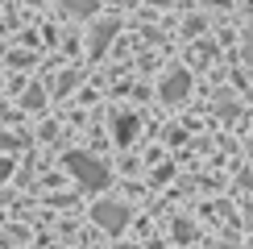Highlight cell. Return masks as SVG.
<instances>
[{
    "label": "cell",
    "mask_w": 253,
    "mask_h": 249,
    "mask_svg": "<svg viewBox=\"0 0 253 249\" xmlns=\"http://www.w3.org/2000/svg\"><path fill=\"white\" fill-rule=\"evenodd\" d=\"M158 4H170V0H158Z\"/></svg>",
    "instance_id": "2"
},
{
    "label": "cell",
    "mask_w": 253,
    "mask_h": 249,
    "mask_svg": "<svg viewBox=\"0 0 253 249\" xmlns=\"http://www.w3.org/2000/svg\"><path fill=\"white\" fill-rule=\"evenodd\" d=\"M249 62H253V46H249Z\"/></svg>",
    "instance_id": "1"
},
{
    "label": "cell",
    "mask_w": 253,
    "mask_h": 249,
    "mask_svg": "<svg viewBox=\"0 0 253 249\" xmlns=\"http://www.w3.org/2000/svg\"><path fill=\"white\" fill-rule=\"evenodd\" d=\"M249 220H253V212H249Z\"/></svg>",
    "instance_id": "3"
}]
</instances>
